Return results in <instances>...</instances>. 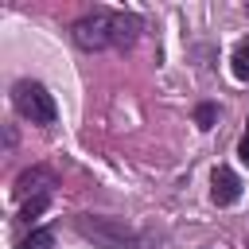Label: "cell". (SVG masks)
<instances>
[{
    "instance_id": "8",
    "label": "cell",
    "mask_w": 249,
    "mask_h": 249,
    "mask_svg": "<svg viewBox=\"0 0 249 249\" xmlns=\"http://www.w3.org/2000/svg\"><path fill=\"white\" fill-rule=\"evenodd\" d=\"M237 156H241V163H249V128H245V136H241V144H237Z\"/></svg>"
},
{
    "instance_id": "1",
    "label": "cell",
    "mask_w": 249,
    "mask_h": 249,
    "mask_svg": "<svg viewBox=\"0 0 249 249\" xmlns=\"http://www.w3.org/2000/svg\"><path fill=\"white\" fill-rule=\"evenodd\" d=\"M136 27L140 19L136 16H124V12H93V16H82L74 23V43L86 47V51H101V47H121V43H132L136 39Z\"/></svg>"
},
{
    "instance_id": "7",
    "label": "cell",
    "mask_w": 249,
    "mask_h": 249,
    "mask_svg": "<svg viewBox=\"0 0 249 249\" xmlns=\"http://www.w3.org/2000/svg\"><path fill=\"white\" fill-rule=\"evenodd\" d=\"M195 121H198V128H214V105H198Z\"/></svg>"
},
{
    "instance_id": "4",
    "label": "cell",
    "mask_w": 249,
    "mask_h": 249,
    "mask_svg": "<svg viewBox=\"0 0 249 249\" xmlns=\"http://www.w3.org/2000/svg\"><path fill=\"white\" fill-rule=\"evenodd\" d=\"M230 62H233V74H237L241 82H249V39H241V43L233 47V58H230Z\"/></svg>"
},
{
    "instance_id": "6",
    "label": "cell",
    "mask_w": 249,
    "mask_h": 249,
    "mask_svg": "<svg viewBox=\"0 0 249 249\" xmlns=\"http://www.w3.org/2000/svg\"><path fill=\"white\" fill-rule=\"evenodd\" d=\"M43 210H47V195H35L31 202H23L19 218H27V222H31V218H35V214H43Z\"/></svg>"
},
{
    "instance_id": "5",
    "label": "cell",
    "mask_w": 249,
    "mask_h": 249,
    "mask_svg": "<svg viewBox=\"0 0 249 249\" xmlns=\"http://www.w3.org/2000/svg\"><path fill=\"white\" fill-rule=\"evenodd\" d=\"M19 249H54V233H51V230H31V233L19 241Z\"/></svg>"
},
{
    "instance_id": "2",
    "label": "cell",
    "mask_w": 249,
    "mask_h": 249,
    "mask_svg": "<svg viewBox=\"0 0 249 249\" xmlns=\"http://www.w3.org/2000/svg\"><path fill=\"white\" fill-rule=\"evenodd\" d=\"M12 101H16L19 117H27L31 124H51V121H54V97H51L39 82H16Z\"/></svg>"
},
{
    "instance_id": "3",
    "label": "cell",
    "mask_w": 249,
    "mask_h": 249,
    "mask_svg": "<svg viewBox=\"0 0 249 249\" xmlns=\"http://www.w3.org/2000/svg\"><path fill=\"white\" fill-rule=\"evenodd\" d=\"M210 198L218 206H233L241 198V179L230 167H214V175H210Z\"/></svg>"
}]
</instances>
